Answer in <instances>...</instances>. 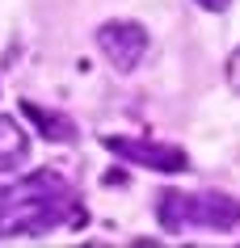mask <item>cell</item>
<instances>
[{"label":"cell","instance_id":"cell-1","mask_svg":"<svg viewBox=\"0 0 240 248\" xmlns=\"http://www.w3.org/2000/svg\"><path fill=\"white\" fill-rule=\"evenodd\" d=\"M80 223H84V206L76 202V189L51 169L30 172L17 185L0 189V240L42 235L55 227H80Z\"/></svg>","mask_w":240,"mask_h":248},{"label":"cell","instance_id":"cell-2","mask_svg":"<svg viewBox=\"0 0 240 248\" xmlns=\"http://www.w3.org/2000/svg\"><path fill=\"white\" fill-rule=\"evenodd\" d=\"M156 215L164 232H186V227H211V232H232L240 227V202L215 189L202 194H177L164 189L156 198Z\"/></svg>","mask_w":240,"mask_h":248},{"label":"cell","instance_id":"cell-3","mask_svg":"<svg viewBox=\"0 0 240 248\" xmlns=\"http://www.w3.org/2000/svg\"><path fill=\"white\" fill-rule=\"evenodd\" d=\"M101 143L114 152V156L131 160V164H144V169L156 172H186V152L173 143H156V139H127V135H106Z\"/></svg>","mask_w":240,"mask_h":248},{"label":"cell","instance_id":"cell-4","mask_svg":"<svg viewBox=\"0 0 240 248\" xmlns=\"http://www.w3.org/2000/svg\"><path fill=\"white\" fill-rule=\"evenodd\" d=\"M97 46L118 72H135L147 51V30L139 21H106L97 30Z\"/></svg>","mask_w":240,"mask_h":248},{"label":"cell","instance_id":"cell-5","mask_svg":"<svg viewBox=\"0 0 240 248\" xmlns=\"http://www.w3.org/2000/svg\"><path fill=\"white\" fill-rule=\"evenodd\" d=\"M30 156V135L17 126V118L0 114V169H17Z\"/></svg>","mask_w":240,"mask_h":248},{"label":"cell","instance_id":"cell-6","mask_svg":"<svg viewBox=\"0 0 240 248\" xmlns=\"http://www.w3.org/2000/svg\"><path fill=\"white\" fill-rule=\"evenodd\" d=\"M21 109H26V118H34V122H38V131L47 135V139H55V143H72V139H76V126H72V118L51 114V109H42V105H34V101H26Z\"/></svg>","mask_w":240,"mask_h":248},{"label":"cell","instance_id":"cell-7","mask_svg":"<svg viewBox=\"0 0 240 248\" xmlns=\"http://www.w3.org/2000/svg\"><path fill=\"white\" fill-rule=\"evenodd\" d=\"M227 84H232V89L240 93V51L232 55V59H227Z\"/></svg>","mask_w":240,"mask_h":248},{"label":"cell","instance_id":"cell-8","mask_svg":"<svg viewBox=\"0 0 240 248\" xmlns=\"http://www.w3.org/2000/svg\"><path fill=\"white\" fill-rule=\"evenodd\" d=\"M202 9H227V4H232V0H198Z\"/></svg>","mask_w":240,"mask_h":248}]
</instances>
